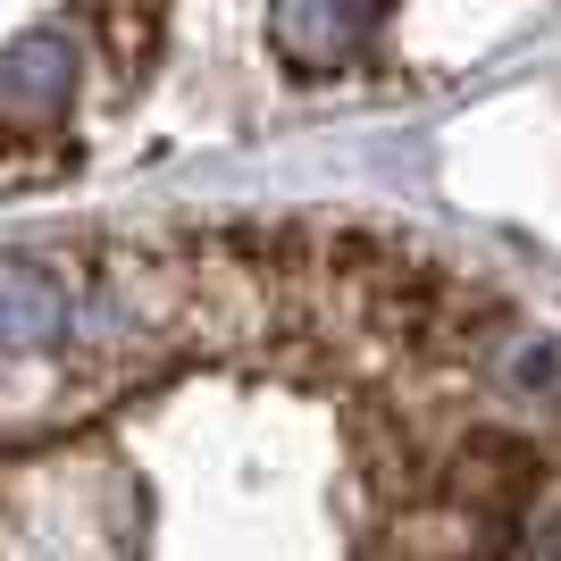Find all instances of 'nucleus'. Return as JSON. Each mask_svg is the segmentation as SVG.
<instances>
[{
  "label": "nucleus",
  "instance_id": "obj_1",
  "mask_svg": "<svg viewBox=\"0 0 561 561\" xmlns=\"http://www.w3.org/2000/svg\"><path fill=\"white\" fill-rule=\"evenodd\" d=\"M377 9L386 0H277L268 25H277V50L302 59V68H344L377 43Z\"/></svg>",
  "mask_w": 561,
  "mask_h": 561
}]
</instances>
